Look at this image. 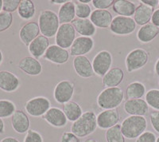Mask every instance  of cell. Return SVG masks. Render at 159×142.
Wrapping results in <instances>:
<instances>
[{
  "instance_id": "6da1fadb",
  "label": "cell",
  "mask_w": 159,
  "mask_h": 142,
  "mask_svg": "<svg viewBox=\"0 0 159 142\" xmlns=\"http://www.w3.org/2000/svg\"><path fill=\"white\" fill-rule=\"evenodd\" d=\"M97 116L95 112L86 111L71 125V132L79 138L88 137L97 129Z\"/></svg>"
},
{
  "instance_id": "7a4b0ae2",
  "label": "cell",
  "mask_w": 159,
  "mask_h": 142,
  "mask_svg": "<svg viewBox=\"0 0 159 142\" xmlns=\"http://www.w3.org/2000/svg\"><path fill=\"white\" fill-rule=\"evenodd\" d=\"M124 100V93L120 87L106 88L102 90L96 98L97 106L100 109H117Z\"/></svg>"
},
{
  "instance_id": "3957f363",
  "label": "cell",
  "mask_w": 159,
  "mask_h": 142,
  "mask_svg": "<svg viewBox=\"0 0 159 142\" xmlns=\"http://www.w3.org/2000/svg\"><path fill=\"white\" fill-rule=\"evenodd\" d=\"M147 128V121L143 116H129L123 121L121 130L125 138L135 139L143 134Z\"/></svg>"
},
{
  "instance_id": "277c9868",
  "label": "cell",
  "mask_w": 159,
  "mask_h": 142,
  "mask_svg": "<svg viewBox=\"0 0 159 142\" xmlns=\"http://www.w3.org/2000/svg\"><path fill=\"white\" fill-rule=\"evenodd\" d=\"M38 26L43 36L48 38L56 36L60 27L58 15L51 10H44L38 17Z\"/></svg>"
},
{
  "instance_id": "5b68a950",
  "label": "cell",
  "mask_w": 159,
  "mask_h": 142,
  "mask_svg": "<svg viewBox=\"0 0 159 142\" xmlns=\"http://www.w3.org/2000/svg\"><path fill=\"white\" fill-rule=\"evenodd\" d=\"M149 61V54L142 48H136L127 55L125 65L128 73L139 70L144 67Z\"/></svg>"
},
{
  "instance_id": "8992f818",
  "label": "cell",
  "mask_w": 159,
  "mask_h": 142,
  "mask_svg": "<svg viewBox=\"0 0 159 142\" xmlns=\"http://www.w3.org/2000/svg\"><path fill=\"white\" fill-rule=\"evenodd\" d=\"M135 22L131 17L118 16L113 18L110 26L111 33L116 35H129L134 33L136 29Z\"/></svg>"
},
{
  "instance_id": "52a82bcc",
  "label": "cell",
  "mask_w": 159,
  "mask_h": 142,
  "mask_svg": "<svg viewBox=\"0 0 159 142\" xmlns=\"http://www.w3.org/2000/svg\"><path fill=\"white\" fill-rule=\"evenodd\" d=\"M51 108V102L45 97H36L25 102V109L29 115L34 117H43Z\"/></svg>"
},
{
  "instance_id": "ba28073f",
  "label": "cell",
  "mask_w": 159,
  "mask_h": 142,
  "mask_svg": "<svg viewBox=\"0 0 159 142\" xmlns=\"http://www.w3.org/2000/svg\"><path fill=\"white\" fill-rule=\"evenodd\" d=\"M75 84L65 79L57 83L53 89V98L59 104H65L70 102L74 95Z\"/></svg>"
},
{
  "instance_id": "9c48e42d",
  "label": "cell",
  "mask_w": 159,
  "mask_h": 142,
  "mask_svg": "<svg viewBox=\"0 0 159 142\" xmlns=\"http://www.w3.org/2000/svg\"><path fill=\"white\" fill-rule=\"evenodd\" d=\"M76 39V31L72 23L60 25V27L55 36L56 45L64 49L71 48L72 43Z\"/></svg>"
},
{
  "instance_id": "30bf717a",
  "label": "cell",
  "mask_w": 159,
  "mask_h": 142,
  "mask_svg": "<svg viewBox=\"0 0 159 142\" xmlns=\"http://www.w3.org/2000/svg\"><path fill=\"white\" fill-rule=\"evenodd\" d=\"M94 73L103 78L111 69L112 65V55L107 50H101L94 57L92 62Z\"/></svg>"
},
{
  "instance_id": "8fae6325",
  "label": "cell",
  "mask_w": 159,
  "mask_h": 142,
  "mask_svg": "<svg viewBox=\"0 0 159 142\" xmlns=\"http://www.w3.org/2000/svg\"><path fill=\"white\" fill-rule=\"evenodd\" d=\"M95 42L90 37L80 36L76 38L70 48V54L72 56H85L90 53L94 47Z\"/></svg>"
},
{
  "instance_id": "7c38bea8",
  "label": "cell",
  "mask_w": 159,
  "mask_h": 142,
  "mask_svg": "<svg viewBox=\"0 0 159 142\" xmlns=\"http://www.w3.org/2000/svg\"><path fill=\"white\" fill-rule=\"evenodd\" d=\"M43 59L56 65H63L69 61V53L67 50L54 44L49 46L44 54Z\"/></svg>"
},
{
  "instance_id": "4fadbf2b",
  "label": "cell",
  "mask_w": 159,
  "mask_h": 142,
  "mask_svg": "<svg viewBox=\"0 0 159 142\" xmlns=\"http://www.w3.org/2000/svg\"><path fill=\"white\" fill-rule=\"evenodd\" d=\"M120 119L117 109H106L97 115V126L102 130H108L116 125Z\"/></svg>"
},
{
  "instance_id": "5bb4252c",
  "label": "cell",
  "mask_w": 159,
  "mask_h": 142,
  "mask_svg": "<svg viewBox=\"0 0 159 142\" xmlns=\"http://www.w3.org/2000/svg\"><path fill=\"white\" fill-rule=\"evenodd\" d=\"M123 110L130 116H143L149 111V106L143 99H130L127 100L123 104Z\"/></svg>"
},
{
  "instance_id": "9a60e30c",
  "label": "cell",
  "mask_w": 159,
  "mask_h": 142,
  "mask_svg": "<svg viewBox=\"0 0 159 142\" xmlns=\"http://www.w3.org/2000/svg\"><path fill=\"white\" fill-rule=\"evenodd\" d=\"M72 65L78 76L83 78H89L95 74L90 60L86 56H76L73 59Z\"/></svg>"
},
{
  "instance_id": "2e32d148",
  "label": "cell",
  "mask_w": 159,
  "mask_h": 142,
  "mask_svg": "<svg viewBox=\"0 0 159 142\" xmlns=\"http://www.w3.org/2000/svg\"><path fill=\"white\" fill-rule=\"evenodd\" d=\"M22 72L30 76H38L42 72V63L32 56H26L19 61L18 65Z\"/></svg>"
},
{
  "instance_id": "e0dca14e",
  "label": "cell",
  "mask_w": 159,
  "mask_h": 142,
  "mask_svg": "<svg viewBox=\"0 0 159 142\" xmlns=\"http://www.w3.org/2000/svg\"><path fill=\"white\" fill-rule=\"evenodd\" d=\"M42 118L48 124L55 128L65 127L68 122V119L64 113L63 110L57 107H51L45 113Z\"/></svg>"
},
{
  "instance_id": "ac0fdd59",
  "label": "cell",
  "mask_w": 159,
  "mask_h": 142,
  "mask_svg": "<svg viewBox=\"0 0 159 142\" xmlns=\"http://www.w3.org/2000/svg\"><path fill=\"white\" fill-rule=\"evenodd\" d=\"M19 86V78L15 73L7 70L0 71V89L7 93H13Z\"/></svg>"
},
{
  "instance_id": "d6986e66",
  "label": "cell",
  "mask_w": 159,
  "mask_h": 142,
  "mask_svg": "<svg viewBox=\"0 0 159 142\" xmlns=\"http://www.w3.org/2000/svg\"><path fill=\"white\" fill-rule=\"evenodd\" d=\"M40 29L38 23L36 22H29L22 26L19 31V38L25 46H29L30 44L39 36Z\"/></svg>"
},
{
  "instance_id": "ffe728a7",
  "label": "cell",
  "mask_w": 159,
  "mask_h": 142,
  "mask_svg": "<svg viewBox=\"0 0 159 142\" xmlns=\"http://www.w3.org/2000/svg\"><path fill=\"white\" fill-rule=\"evenodd\" d=\"M11 125L13 130L16 133L23 134L30 130V119L26 113L22 110L17 109L11 117Z\"/></svg>"
},
{
  "instance_id": "44dd1931",
  "label": "cell",
  "mask_w": 159,
  "mask_h": 142,
  "mask_svg": "<svg viewBox=\"0 0 159 142\" xmlns=\"http://www.w3.org/2000/svg\"><path fill=\"white\" fill-rule=\"evenodd\" d=\"M49 47V38L43 35H39L28 46V50L32 57L38 60L44 56Z\"/></svg>"
},
{
  "instance_id": "7402d4cb",
  "label": "cell",
  "mask_w": 159,
  "mask_h": 142,
  "mask_svg": "<svg viewBox=\"0 0 159 142\" xmlns=\"http://www.w3.org/2000/svg\"><path fill=\"white\" fill-rule=\"evenodd\" d=\"M90 20L96 27L106 29L110 27L113 17L107 10H95L91 14Z\"/></svg>"
},
{
  "instance_id": "603a6c76",
  "label": "cell",
  "mask_w": 159,
  "mask_h": 142,
  "mask_svg": "<svg viewBox=\"0 0 159 142\" xmlns=\"http://www.w3.org/2000/svg\"><path fill=\"white\" fill-rule=\"evenodd\" d=\"M124 78V72L119 67L111 68L102 78V84L106 88L118 87L123 82Z\"/></svg>"
},
{
  "instance_id": "cb8c5ba5",
  "label": "cell",
  "mask_w": 159,
  "mask_h": 142,
  "mask_svg": "<svg viewBox=\"0 0 159 142\" xmlns=\"http://www.w3.org/2000/svg\"><path fill=\"white\" fill-rule=\"evenodd\" d=\"M72 25L80 36L92 38L96 32V27L89 18H75Z\"/></svg>"
},
{
  "instance_id": "d4e9b609",
  "label": "cell",
  "mask_w": 159,
  "mask_h": 142,
  "mask_svg": "<svg viewBox=\"0 0 159 142\" xmlns=\"http://www.w3.org/2000/svg\"><path fill=\"white\" fill-rule=\"evenodd\" d=\"M154 11V8L140 2L139 6L136 7L135 12H134V20L135 22L136 25L143 26L149 23L150 21L151 20Z\"/></svg>"
},
{
  "instance_id": "484cf974",
  "label": "cell",
  "mask_w": 159,
  "mask_h": 142,
  "mask_svg": "<svg viewBox=\"0 0 159 142\" xmlns=\"http://www.w3.org/2000/svg\"><path fill=\"white\" fill-rule=\"evenodd\" d=\"M158 34L159 27L149 22L139 28L137 32V38L142 43H148L154 40Z\"/></svg>"
},
{
  "instance_id": "4316f807",
  "label": "cell",
  "mask_w": 159,
  "mask_h": 142,
  "mask_svg": "<svg viewBox=\"0 0 159 142\" xmlns=\"http://www.w3.org/2000/svg\"><path fill=\"white\" fill-rule=\"evenodd\" d=\"M57 15L61 25L72 22L76 17L75 2L68 1L67 2L61 6Z\"/></svg>"
},
{
  "instance_id": "83f0119b",
  "label": "cell",
  "mask_w": 159,
  "mask_h": 142,
  "mask_svg": "<svg viewBox=\"0 0 159 142\" xmlns=\"http://www.w3.org/2000/svg\"><path fill=\"white\" fill-rule=\"evenodd\" d=\"M136 5L131 1L127 0H116L115 1L112 9L119 16L131 17L134 15Z\"/></svg>"
},
{
  "instance_id": "f1b7e54d",
  "label": "cell",
  "mask_w": 159,
  "mask_h": 142,
  "mask_svg": "<svg viewBox=\"0 0 159 142\" xmlns=\"http://www.w3.org/2000/svg\"><path fill=\"white\" fill-rule=\"evenodd\" d=\"M62 110L67 117L68 121L72 122L76 121L83 114L81 106H80L77 102H73V101H70L64 104L62 106Z\"/></svg>"
},
{
  "instance_id": "f546056e",
  "label": "cell",
  "mask_w": 159,
  "mask_h": 142,
  "mask_svg": "<svg viewBox=\"0 0 159 142\" xmlns=\"http://www.w3.org/2000/svg\"><path fill=\"white\" fill-rule=\"evenodd\" d=\"M146 93V86L140 82H133L126 88L125 96L127 100L130 99H140Z\"/></svg>"
},
{
  "instance_id": "4dcf8cb0",
  "label": "cell",
  "mask_w": 159,
  "mask_h": 142,
  "mask_svg": "<svg viewBox=\"0 0 159 142\" xmlns=\"http://www.w3.org/2000/svg\"><path fill=\"white\" fill-rule=\"evenodd\" d=\"M18 15L24 20H30L34 18L36 13V7L33 1L30 0H22L18 8Z\"/></svg>"
},
{
  "instance_id": "1f68e13d",
  "label": "cell",
  "mask_w": 159,
  "mask_h": 142,
  "mask_svg": "<svg viewBox=\"0 0 159 142\" xmlns=\"http://www.w3.org/2000/svg\"><path fill=\"white\" fill-rule=\"evenodd\" d=\"M105 137L107 142H125V137L121 130V125L117 124L107 130Z\"/></svg>"
},
{
  "instance_id": "d6a6232c",
  "label": "cell",
  "mask_w": 159,
  "mask_h": 142,
  "mask_svg": "<svg viewBox=\"0 0 159 142\" xmlns=\"http://www.w3.org/2000/svg\"><path fill=\"white\" fill-rule=\"evenodd\" d=\"M16 110V106L13 102L5 99L0 100V118L12 117Z\"/></svg>"
},
{
  "instance_id": "836d02e7",
  "label": "cell",
  "mask_w": 159,
  "mask_h": 142,
  "mask_svg": "<svg viewBox=\"0 0 159 142\" xmlns=\"http://www.w3.org/2000/svg\"><path fill=\"white\" fill-rule=\"evenodd\" d=\"M145 101L147 105L152 108L159 111V89H152L147 92L145 96Z\"/></svg>"
},
{
  "instance_id": "e575fe53",
  "label": "cell",
  "mask_w": 159,
  "mask_h": 142,
  "mask_svg": "<svg viewBox=\"0 0 159 142\" xmlns=\"http://www.w3.org/2000/svg\"><path fill=\"white\" fill-rule=\"evenodd\" d=\"M75 10L77 18H89L92 12V8L89 4L81 3L79 1L75 2Z\"/></svg>"
},
{
  "instance_id": "d590c367",
  "label": "cell",
  "mask_w": 159,
  "mask_h": 142,
  "mask_svg": "<svg viewBox=\"0 0 159 142\" xmlns=\"http://www.w3.org/2000/svg\"><path fill=\"white\" fill-rule=\"evenodd\" d=\"M13 22V15L11 13L2 11L0 13V33L7 31L11 26Z\"/></svg>"
},
{
  "instance_id": "8d00e7d4",
  "label": "cell",
  "mask_w": 159,
  "mask_h": 142,
  "mask_svg": "<svg viewBox=\"0 0 159 142\" xmlns=\"http://www.w3.org/2000/svg\"><path fill=\"white\" fill-rule=\"evenodd\" d=\"M20 2H21L20 0H3L2 11L8 13L15 12V11H18Z\"/></svg>"
},
{
  "instance_id": "74e56055",
  "label": "cell",
  "mask_w": 159,
  "mask_h": 142,
  "mask_svg": "<svg viewBox=\"0 0 159 142\" xmlns=\"http://www.w3.org/2000/svg\"><path fill=\"white\" fill-rule=\"evenodd\" d=\"M24 142H43V138L38 131L29 130L24 138Z\"/></svg>"
},
{
  "instance_id": "f35d334b",
  "label": "cell",
  "mask_w": 159,
  "mask_h": 142,
  "mask_svg": "<svg viewBox=\"0 0 159 142\" xmlns=\"http://www.w3.org/2000/svg\"><path fill=\"white\" fill-rule=\"evenodd\" d=\"M114 0H92V6L96 10H106L113 6Z\"/></svg>"
},
{
  "instance_id": "ab89813d",
  "label": "cell",
  "mask_w": 159,
  "mask_h": 142,
  "mask_svg": "<svg viewBox=\"0 0 159 142\" xmlns=\"http://www.w3.org/2000/svg\"><path fill=\"white\" fill-rule=\"evenodd\" d=\"M156 140H157V137L154 133L146 131L136 139L135 142H156Z\"/></svg>"
},
{
  "instance_id": "60d3db41",
  "label": "cell",
  "mask_w": 159,
  "mask_h": 142,
  "mask_svg": "<svg viewBox=\"0 0 159 142\" xmlns=\"http://www.w3.org/2000/svg\"><path fill=\"white\" fill-rule=\"evenodd\" d=\"M59 142H80V140L72 132H64L60 137Z\"/></svg>"
},
{
  "instance_id": "b9f144b4",
  "label": "cell",
  "mask_w": 159,
  "mask_h": 142,
  "mask_svg": "<svg viewBox=\"0 0 159 142\" xmlns=\"http://www.w3.org/2000/svg\"><path fill=\"white\" fill-rule=\"evenodd\" d=\"M150 121L154 130L159 133V111L154 110L150 113Z\"/></svg>"
},
{
  "instance_id": "7bdbcfd3",
  "label": "cell",
  "mask_w": 159,
  "mask_h": 142,
  "mask_svg": "<svg viewBox=\"0 0 159 142\" xmlns=\"http://www.w3.org/2000/svg\"><path fill=\"white\" fill-rule=\"evenodd\" d=\"M151 22L154 26L159 27V9L155 10L154 11V14L152 15Z\"/></svg>"
},
{
  "instance_id": "ee69618b",
  "label": "cell",
  "mask_w": 159,
  "mask_h": 142,
  "mask_svg": "<svg viewBox=\"0 0 159 142\" xmlns=\"http://www.w3.org/2000/svg\"><path fill=\"white\" fill-rule=\"evenodd\" d=\"M142 3L146 4V5L151 7L152 8H155L157 5H158V1L157 0H142Z\"/></svg>"
},
{
  "instance_id": "f6af8a7d",
  "label": "cell",
  "mask_w": 159,
  "mask_h": 142,
  "mask_svg": "<svg viewBox=\"0 0 159 142\" xmlns=\"http://www.w3.org/2000/svg\"><path fill=\"white\" fill-rule=\"evenodd\" d=\"M0 142H20V141L18 140V139L15 138V137H7L2 139V140H0Z\"/></svg>"
},
{
  "instance_id": "bcb514c9",
  "label": "cell",
  "mask_w": 159,
  "mask_h": 142,
  "mask_svg": "<svg viewBox=\"0 0 159 142\" xmlns=\"http://www.w3.org/2000/svg\"><path fill=\"white\" fill-rule=\"evenodd\" d=\"M5 133V125L2 118H0V134H3Z\"/></svg>"
},
{
  "instance_id": "7dc6e473",
  "label": "cell",
  "mask_w": 159,
  "mask_h": 142,
  "mask_svg": "<svg viewBox=\"0 0 159 142\" xmlns=\"http://www.w3.org/2000/svg\"><path fill=\"white\" fill-rule=\"evenodd\" d=\"M49 2L52 4H58V5L60 4V5H63L65 2H67L68 1H66V0H52V1H49Z\"/></svg>"
},
{
  "instance_id": "c3c4849f",
  "label": "cell",
  "mask_w": 159,
  "mask_h": 142,
  "mask_svg": "<svg viewBox=\"0 0 159 142\" xmlns=\"http://www.w3.org/2000/svg\"><path fill=\"white\" fill-rule=\"evenodd\" d=\"M154 71H155V73L159 77V59H157V62L155 63V66H154Z\"/></svg>"
},
{
  "instance_id": "681fc988",
  "label": "cell",
  "mask_w": 159,
  "mask_h": 142,
  "mask_svg": "<svg viewBox=\"0 0 159 142\" xmlns=\"http://www.w3.org/2000/svg\"><path fill=\"white\" fill-rule=\"evenodd\" d=\"M80 2H81V3H84V4H89V2H92L91 0H80Z\"/></svg>"
},
{
  "instance_id": "f907efd6",
  "label": "cell",
  "mask_w": 159,
  "mask_h": 142,
  "mask_svg": "<svg viewBox=\"0 0 159 142\" xmlns=\"http://www.w3.org/2000/svg\"><path fill=\"white\" fill-rule=\"evenodd\" d=\"M84 142H98V141L93 138H88V139H86V140H85Z\"/></svg>"
},
{
  "instance_id": "816d5d0a",
  "label": "cell",
  "mask_w": 159,
  "mask_h": 142,
  "mask_svg": "<svg viewBox=\"0 0 159 142\" xmlns=\"http://www.w3.org/2000/svg\"><path fill=\"white\" fill-rule=\"evenodd\" d=\"M2 60H3V56H2V51H1V50H0V65L2 64Z\"/></svg>"
},
{
  "instance_id": "f5cc1de1",
  "label": "cell",
  "mask_w": 159,
  "mask_h": 142,
  "mask_svg": "<svg viewBox=\"0 0 159 142\" xmlns=\"http://www.w3.org/2000/svg\"><path fill=\"white\" fill-rule=\"evenodd\" d=\"M2 0H0V13L2 12Z\"/></svg>"
},
{
  "instance_id": "db71d44e",
  "label": "cell",
  "mask_w": 159,
  "mask_h": 142,
  "mask_svg": "<svg viewBox=\"0 0 159 142\" xmlns=\"http://www.w3.org/2000/svg\"><path fill=\"white\" fill-rule=\"evenodd\" d=\"M156 142H159V137L157 138V140H156Z\"/></svg>"
},
{
  "instance_id": "11a10c76",
  "label": "cell",
  "mask_w": 159,
  "mask_h": 142,
  "mask_svg": "<svg viewBox=\"0 0 159 142\" xmlns=\"http://www.w3.org/2000/svg\"><path fill=\"white\" fill-rule=\"evenodd\" d=\"M158 86H159V80H158Z\"/></svg>"
},
{
  "instance_id": "9f6ffc18",
  "label": "cell",
  "mask_w": 159,
  "mask_h": 142,
  "mask_svg": "<svg viewBox=\"0 0 159 142\" xmlns=\"http://www.w3.org/2000/svg\"><path fill=\"white\" fill-rule=\"evenodd\" d=\"M158 5H159V1H158Z\"/></svg>"
}]
</instances>
